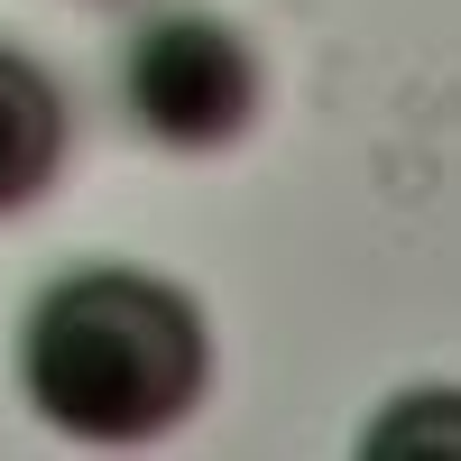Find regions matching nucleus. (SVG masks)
Segmentation results:
<instances>
[{
	"instance_id": "f257e3e1",
	"label": "nucleus",
	"mask_w": 461,
	"mask_h": 461,
	"mask_svg": "<svg viewBox=\"0 0 461 461\" xmlns=\"http://www.w3.org/2000/svg\"><path fill=\"white\" fill-rule=\"evenodd\" d=\"M28 406L74 443H148L203 406L212 332L194 295L139 267H74L28 304Z\"/></svg>"
},
{
	"instance_id": "f03ea898",
	"label": "nucleus",
	"mask_w": 461,
	"mask_h": 461,
	"mask_svg": "<svg viewBox=\"0 0 461 461\" xmlns=\"http://www.w3.org/2000/svg\"><path fill=\"white\" fill-rule=\"evenodd\" d=\"M121 111L176 158H212L258 121V56L212 10H158L121 47Z\"/></svg>"
},
{
	"instance_id": "7ed1b4c3",
	"label": "nucleus",
	"mask_w": 461,
	"mask_h": 461,
	"mask_svg": "<svg viewBox=\"0 0 461 461\" xmlns=\"http://www.w3.org/2000/svg\"><path fill=\"white\" fill-rule=\"evenodd\" d=\"M65 167V93L47 65L0 47V212H28Z\"/></svg>"
}]
</instances>
